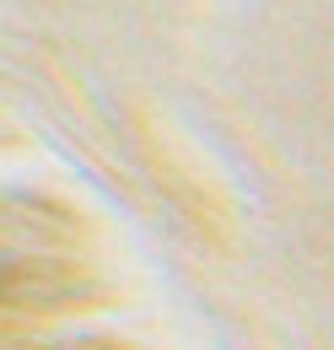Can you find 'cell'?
<instances>
[{
	"label": "cell",
	"instance_id": "cell-1",
	"mask_svg": "<svg viewBox=\"0 0 334 350\" xmlns=\"http://www.w3.org/2000/svg\"><path fill=\"white\" fill-rule=\"evenodd\" d=\"M86 291L81 254L60 216L0 200V307H70Z\"/></svg>",
	"mask_w": 334,
	"mask_h": 350
}]
</instances>
